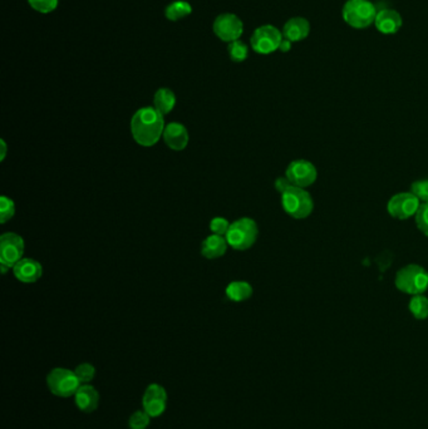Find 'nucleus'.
<instances>
[{"label":"nucleus","mask_w":428,"mask_h":429,"mask_svg":"<svg viewBox=\"0 0 428 429\" xmlns=\"http://www.w3.org/2000/svg\"><path fill=\"white\" fill-rule=\"evenodd\" d=\"M259 227L253 218H241L232 222L225 237L229 246L238 251H245L253 248L258 240Z\"/></svg>","instance_id":"obj_4"},{"label":"nucleus","mask_w":428,"mask_h":429,"mask_svg":"<svg viewBox=\"0 0 428 429\" xmlns=\"http://www.w3.org/2000/svg\"><path fill=\"white\" fill-rule=\"evenodd\" d=\"M142 407L151 418L164 415L167 408L166 389L157 383L150 384L142 397Z\"/></svg>","instance_id":"obj_12"},{"label":"nucleus","mask_w":428,"mask_h":429,"mask_svg":"<svg viewBox=\"0 0 428 429\" xmlns=\"http://www.w3.org/2000/svg\"><path fill=\"white\" fill-rule=\"evenodd\" d=\"M212 28L218 39H221L223 42L232 43L235 40H239L240 36H243L244 24L238 15L224 13L218 15L215 19Z\"/></svg>","instance_id":"obj_11"},{"label":"nucleus","mask_w":428,"mask_h":429,"mask_svg":"<svg viewBox=\"0 0 428 429\" xmlns=\"http://www.w3.org/2000/svg\"><path fill=\"white\" fill-rule=\"evenodd\" d=\"M411 192L423 204L428 202V180L414 181L411 186Z\"/></svg>","instance_id":"obj_29"},{"label":"nucleus","mask_w":428,"mask_h":429,"mask_svg":"<svg viewBox=\"0 0 428 429\" xmlns=\"http://www.w3.org/2000/svg\"><path fill=\"white\" fill-rule=\"evenodd\" d=\"M47 386L52 394L60 398L74 397L80 384L74 371L67 368H54L47 375Z\"/></svg>","instance_id":"obj_6"},{"label":"nucleus","mask_w":428,"mask_h":429,"mask_svg":"<svg viewBox=\"0 0 428 429\" xmlns=\"http://www.w3.org/2000/svg\"><path fill=\"white\" fill-rule=\"evenodd\" d=\"M15 213L14 201L7 196L0 198V222L5 224L10 218H13Z\"/></svg>","instance_id":"obj_25"},{"label":"nucleus","mask_w":428,"mask_h":429,"mask_svg":"<svg viewBox=\"0 0 428 429\" xmlns=\"http://www.w3.org/2000/svg\"><path fill=\"white\" fill-rule=\"evenodd\" d=\"M192 13L191 4L185 0H174L171 4L167 5L165 9V15L167 19L171 22H177L182 18H186Z\"/></svg>","instance_id":"obj_21"},{"label":"nucleus","mask_w":428,"mask_h":429,"mask_svg":"<svg viewBox=\"0 0 428 429\" xmlns=\"http://www.w3.org/2000/svg\"><path fill=\"white\" fill-rule=\"evenodd\" d=\"M24 254V240L22 236L14 233H5L0 237V264L14 268L21 262Z\"/></svg>","instance_id":"obj_10"},{"label":"nucleus","mask_w":428,"mask_h":429,"mask_svg":"<svg viewBox=\"0 0 428 429\" xmlns=\"http://www.w3.org/2000/svg\"><path fill=\"white\" fill-rule=\"evenodd\" d=\"M414 220H416L417 229L428 237V202L421 204L418 211L414 216Z\"/></svg>","instance_id":"obj_28"},{"label":"nucleus","mask_w":428,"mask_h":429,"mask_svg":"<svg viewBox=\"0 0 428 429\" xmlns=\"http://www.w3.org/2000/svg\"><path fill=\"white\" fill-rule=\"evenodd\" d=\"M409 312L417 321H425L428 318V298L422 295H414L409 300Z\"/></svg>","instance_id":"obj_22"},{"label":"nucleus","mask_w":428,"mask_h":429,"mask_svg":"<svg viewBox=\"0 0 428 429\" xmlns=\"http://www.w3.org/2000/svg\"><path fill=\"white\" fill-rule=\"evenodd\" d=\"M394 285L407 295H422L428 289V271L417 264L406 265L397 271Z\"/></svg>","instance_id":"obj_2"},{"label":"nucleus","mask_w":428,"mask_h":429,"mask_svg":"<svg viewBox=\"0 0 428 429\" xmlns=\"http://www.w3.org/2000/svg\"><path fill=\"white\" fill-rule=\"evenodd\" d=\"M0 146H1V153H0V160L4 161L5 156H7V143L4 139L0 141Z\"/></svg>","instance_id":"obj_33"},{"label":"nucleus","mask_w":428,"mask_h":429,"mask_svg":"<svg viewBox=\"0 0 428 429\" xmlns=\"http://www.w3.org/2000/svg\"><path fill=\"white\" fill-rule=\"evenodd\" d=\"M0 269H1V274L3 275H5L7 274L8 270L10 269L8 265H4V264H0Z\"/></svg>","instance_id":"obj_34"},{"label":"nucleus","mask_w":428,"mask_h":429,"mask_svg":"<svg viewBox=\"0 0 428 429\" xmlns=\"http://www.w3.org/2000/svg\"><path fill=\"white\" fill-rule=\"evenodd\" d=\"M14 277L24 284H33L39 280L43 274V268L41 262L34 259H22L16 262L13 268Z\"/></svg>","instance_id":"obj_14"},{"label":"nucleus","mask_w":428,"mask_h":429,"mask_svg":"<svg viewBox=\"0 0 428 429\" xmlns=\"http://www.w3.org/2000/svg\"><path fill=\"white\" fill-rule=\"evenodd\" d=\"M282 206L291 218L303 220L312 215L314 201L306 189L291 186L282 194Z\"/></svg>","instance_id":"obj_5"},{"label":"nucleus","mask_w":428,"mask_h":429,"mask_svg":"<svg viewBox=\"0 0 428 429\" xmlns=\"http://www.w3.org/2000/svg\"><path fill=\"white\" fill-rule=\"evenodd\" d=\"M293 186V183L289 181V178L286 177V176H284V177H278L275 181V189L278 192H280V194H284L286 189H289Z\"/></svg>","instance_id":"obj_31"},{"label":"nucleus","mask_w":428,"mask_h":429,"mask_svg":"<svg viewBox=\"0 0 428 429\" xmlns=\"http://www.w3.org/2000/svg\"><path fill=\"white\" fill-rule=\"evenodd\" d=\"M164 115L155 107L138 109L131 119L133 139L142 147H153L160 141L165 131Z\"/></svg>","instance_id":"obj_1"},{"label":"nucleus","mask_w":428,"mask_h":429,"mask_svg":"<svg viewBox=\"0 0 428 429\" xmlns=\"http://www.w3.org/2000/svg\"><path fill=\"white\" fill-rule=\"evenodd\" d=\"M151 423V417L145 410H136L128 419L130 429H146Z\"/></svg>","instance_id":"obj_26"},{"label":"nucleus","mask_w":428,"mask_h":429,"mask_svg":"<svg viewBox=\"0 0 428 429\" xmlns=\"http://www.w3.org/2000/svg\"><path fill=\"white\" fill-rule=\"evenodd\" d=\"M28 3L38 13L48 14L57 9L59 0H28Z\"/></svg>","instance_id":"obj_27"},{"label":"nucleus","mask_w":428,"mask_h":429,"mask_svg":"<svg viewBox=\"0 0 428 429\" xmlns=\"http://www.w3.org/2000/svg\"><path fill=\"white\" fill-rule=\"evenodd\" d=\"M74 403L80 412L93 413L100 406V393L91 384H82L74 394Z\"/></svg>","instance_id":"obj_15"},{"label":"nucleus","mask_w":428,"mask_h":429,"mask_svg":"<svg viewBox=\"0 0 428 429\" xmlns=\"http://www.w3.org/2000/svg\"><path fill=\"white\" fill-rule=\"evenodd\" d=\"M77 378L80 379V384H91L95 379V368L89 363H82L74 369Z\"/></svg>","instance_id":"obj_24"},{"label":"nucleus","mask_w":428,"mask_h":429,"mask_svg":"<svg viewBox=\"0 0 428 429\" xmlns=\"http://www.w3.org/2000/svg\"><path fill=\"white\" fill-rule=\"evenodd\" d=\"M283 33L274 25H262L255 30L250 43L251 48L259 54H270L279 49L283 40Z\"/></svg>","instance_id":"obj_7"},{"label":"nucleus","mask_w":428,"mask_h":429,"mask_svg":"<svg viewBox=\"0 0 428 429\" xmlns=\"http://www.w3.org/2000/svg\"><path fill=\"white\" fill-rule=\"evenodd\" d=\"M377 8L370 0H348L343 5L344 22L356 30H365L376 22Z\"/></svg>","instance_id":"obj_3"},{"label":"nucleus","mask_w":428,"mask_h":429,"mask_svg":"<svg viewBox=\"0 0 428 429\" xmlns=\"http://www.w3.org/2000/svg\"><path fill=\"white\" fill-rule=\"evenodd\" d=\"M420 206L421 201L412 192H399L390 198L387 211L393 218L407 220L416 216Z\"/></svg>","instance_id":"obj_8"},{"label":"nucleus","mask_w":428,"mask_h":429,"mask_svg":"<svg viewBox=\"0 0 428 429\" xmlns=\"http://www.w3.org/2000/svg\"><path fill=\"white\" fill-rule=\"evenodd\" d=\"M227 241L225 236L221 235H215L212 233L210 236H207L201 244V255L206 259L215 260L218 257H223L225 255L227 250Z\"/></svg>","instance_id":"obj_18"},{"label":"nucleus","mask_w":428,"mask_h":429,"mask_svg":"<svg viewBox=\"0 0 428 429\" xmlns=\"http://www.w3.org/2000/svg\"><path fill=\"white\" fill-rule=\"evenodd\" d=\"M153 107L166 116L176 106V95L170 88H160L153 97Z\"/></svg>","instance_id":"obj_19"},{"label":"nucleus","mask_w":428,"mask_h":429,"mask_svg":"<svg viewBox=\"0 0 428 429\" xmlns=\"http://www.w3.org/2000/svg\"><path fill=\"white\" fill-rule=\"evenodd\" d=\"M226 297L235 303L245 301L253 297V286L247 281H232L227 285L225 290Z\"/></svg>","instance_id":"obj_20"},{"label":"nucleus","mask_w":428,"mask_h":429,"mask_svg":"<svg viewBox=\"0 0 428 429\" xmlns=\"http://www.w3.org/2000/svg\"><path fill=\"white\" fill-rule=\"evenodd\" d=\"M247 54H249L247 45L243 43L241 40H235V42L229 43V56L234 62H236V63L244 62L247 58Z\"/></svg>","instance_id":"obj_23"},{"label":"nucleus","mask_w":428,"mask_h":429,"mask_svg":"<svg viewBox=\"0 0 428 429\" xmlns=\"http://www.w3.org/2000/svg\"><path fill=\"white\" fill-rule=\"evenodd\" d=\"M291 44H293V42H291L289 39L283 38V40H282V43H280V47H279V51H282L283 53L291 51Z\"/></svg>","instance_id":"obj_32"},{"label":"nucleus","mask_w":428,"mask_h":429,"mask_svg":"<svg viewBox=\"0 0 428 429\" xmlns=\"http://www.w3.org/2000/svg\"><path fill=\"white\" fill-rule=\"evenodd\" d=\"M309 33H311V24L302 16L291 18L284 24V38L289 39L291 42L304 40L305 38L309 36Z\"/></svg>","instance_id":"obj_17"},{"label":"nucleus","mask_w":428,"mask_h":429,"mask_svg":"<svg viewBox=\"0 0 428 429\" xmlns=\"http://www.w3.org/2000/svg\"><path fill=\"white\" fill-rule=\"evenodd\" d=\"M230 222L224 218H214L210 221V230L211 233H215V235H221V236H225L229 227H230Z\"/></svg>","instance_id":"obj_30"},{"label":"nucleus","mask_w":428,"mask_h":429,"mask_svg":"<svg viewBox=\"0 0 428 429\" xmlns=\"http://www.w3.org/2000/svg\"><path fill=\"white\" fill-rule=\"evenodd\" d=\"M402 16L393 9H381L376 16L374 25L382 34H396L402 27Z\"/></svg>","instance_id":"obj_16"},{"label":"nucleus","mask_w":428,"mask_h":429,"mask_svg":"<svg viewBox=\"0 0 428 429\" xmlns=\"http://www.w3.org/2000/svg\"><path fill=\"white\" fill-rule=\"evenodd\" d=\"M162 137L167 147L174 151H182L189 145L190 136L188 128L179 122L167 124Z\"/></svg>","instance_id":"obj_13"},{"label":"nucleus","mask_w":428,"mask_h":429,"mask_svg":"<svg viewBox=\"0 0 428 429\" xmlns=\"http://www.w3.org/2000/svg\"><path fill=\"white\" fill-rule=\"evenodd\" d=\"M285 176L289 178L293 186L306 189L317 181L318 171L311 161L295 160L286 167Z\"/></svg>","instance_id":"obj_9"}]
</instances>
